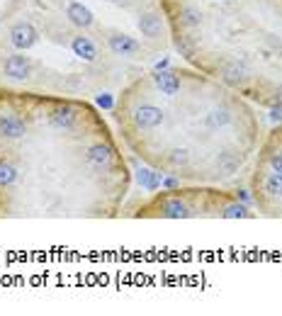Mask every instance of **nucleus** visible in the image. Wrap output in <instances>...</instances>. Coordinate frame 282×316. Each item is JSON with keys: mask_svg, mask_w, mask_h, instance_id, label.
<instances>
[{"mask_svg": "<svg viewBox=\"0 0 282 316\" xmlns=\"http://www.w3.org/2000/svg\"><path fill=\"white\" fill-rule=\"evenodd\" d=\"M139 30H141V34H144V37H149V39L161 37V30H163L161 15H156V12L141 15V17H139Z\"/></svg>", "mask_w": 282, "mask_h": 316, "instance_id": "6", "label": "nucleus"}, {"mask_svg": "<svg viewBox=\"0 0 282 316\" xmlns=\"http://www.w3.org/2000/svg\"><path fill=\"white\" fill-rule=\"evenodd\" d=\"M32 73V64L30 59L22 54H12L5 59V76L12 78V80H27Z\"/></svg>", "mask_w": 282, "mask_h": 316, "instance_id": "2", "label": "nucleus"}, {"mask_svg": "<svg viewBox=\"0 0 282 316\" xmlns=\"http://www.w3.org/2000/svg\"><path fill=\"white\" fill-rule=\"evenodd\" d=\"M158 214L168 219H178V217H190V209L180 199V195H173V197H165V202L158 207Z\"/></svg>", "mask_w": 282, "mask_h": 316, "instance_id": "5", "label": "nucleus"}, {"mask_svg": "<svg viewBox=\"0 0 282 316\" xmlns=\"http://www.w3.org/2000/svg\"><path fill=\"white\" fill-rule=\"evenodd\" d=\"M261 190L265 192V195H270V197H282V175H277V173H272L270 170V173L263 178Z\"/></svg>", "mask_w": 282, "mask_h": 316, "instance_id": "10", "label": "nucleus"}, {"mask_svg": "<svg viewBox=\"0 0 282 316\" xmlns=\"http://www.w3.org/2000/svg\"><path fill=\"white\" fill-rule=\"evenodd\" d=\"M241 165V156L234 151H221L217 156V170L221 175H234Z\"/></svg>", "mask_w": 282, "mask_h": 316, "instance_id": "8", "label": "nucleus"}, {"mask_svg": "<svg viewBox=\"0 0 282 316\" xmlns=\"http://www.w3.org/2000/svg\"><path fill=\"white\" fill-rule=\"evenodd\" d=\"M71 51L78 56V59H83V61H95V56H98V49H95V44L90 42L88 37H73V42H71Z\"/></svg>", "mask_w": 282, "mask_h": 316, "instance_id": "7", "label": "nucleus"}, {"mask_svg": "<svg viewBox=\"0 0 282 316\" xmlns=\"http://www.w3.org/2000/svg\"><path fill=\"white\" fill-rule=\"evenodd\" d=\"M107 44L117 56H134L141 51V44L136 42V39L127 37V34H112L107 39Z\"/></svg>", "mask_w": 282, "mask_h": 316, "instance_id": "3", "label": "nucleus"}, {"mask_svg": "<svg viewBox=\"0 0 282 316\" xmlns=\"http://www.w3.org/2000/svg\"><path fill=\"white\" fill-rule=\"evenodd\" d=\"M115 3H122V0H115Z\"/></svg>", "mask_w": 282, "mask_h": 316, "instance_id": "14", "label": "nucleus"}, {"mask_svg": "<svg viewBox=\"0 0 282 316\" xmlns=\"http://www.w3.org/2000/svg\"><path fill=\"white\" fill-rule=\"evenodd\" d=\"M139 185L146 190V192H153V190H158L163 185V175L161 173H153V170H146V168H141L139 170Z\"/></svg>", "mask_w": 282, "mask_h": 316, "instance_id": "9", "label": "nucleus"}, {"mask_svg": "<svg viewBox=\"0 0 282 316\" xmlns=\"http://www.w3.org/2000/svg\"><path fill=\"white\" fill-rule=\"evenodd\" d=\"M98 105L102 109H112L115 107V100H112V95H107V93H102V95H100L98 98Z\"/></svg>", "mask_w": 282, "mask_h": 316, "instance_id": "12", "label": "nucleus"}, {"mask_svg": "<svg viewBox=\"0 0 282 316\" xmlns=\"http://www.w3.org/2000/svg\"><path fill=\"white\" fill-rule=\"evenodd\" d=\"M180 185V180L178 178H163V185L161 187H168V190H175V187Z\"/></svg>", "mask_w": 282, "mask_h": 316, "instance_id": "13", "label": "nucleus"}, {"mask_svg": "<svg viewBox=\"0 0 282 316\" xmlns=\"http://www.w3.org/2000/svg\"><path fill=\"white\" fill-rule=\"evenodd\" d=\"M268 163H270V170H272V173L282 175V153H272L270 158H268Z\"/></svg>", "mask_w": 282, "mask_h": 316, "instance_id": "11", "label": "nucleus"}, {"mask_svg": "<svg viewBox=\"0 0 282 316\" xmlns=\"http://www.w3.org/2000/svg\"><path fill=\"white\" fill-rule=\"evenodd\" d=\"M10 42H12L15 49L27 51V49H32L34 44L39 42V32L34 30L30 22H17V24L10 30Z\"/></svg>", "mask_w": 282, "mask_h": 316, "instance_id": "1", "label": "nucleus"}, {"mask_svg": "<svg viewBox=\"0 0 282 316\" xmlns=\"http://www.w3.org/2000/svg\"><path fill=\"white\" fill-rule=\"evenodd\" d=\"M66 17H68L71 24H76V27H90V24H93V12H90V8H86V5L78 3V0L68 3Z\"/></svg>", "mask_w": 282, "mask_h": 316, "instance_id": "4", "label": "nucleus"}]
</instances>
